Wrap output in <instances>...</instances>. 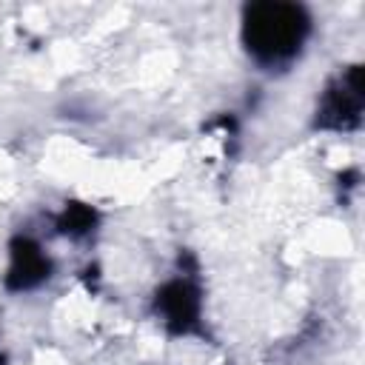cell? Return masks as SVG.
Here are the masks:
<instances>
[{"instance_id":"cell-1","label":"cell","mask_w":365,"mask_h":365,"mask_svg":"<svg viewBox=\"0 0 365 365\" xmlns=\"http://www.w3.org/2000/svg\"><path fill=\"white\" fill-rule=\"evenodd\" d=\"M311 31V20L299 6L288 3H257L245 9L242 43L251 60L268 71L291 66Z\"/></svg>"}]
</instances>
